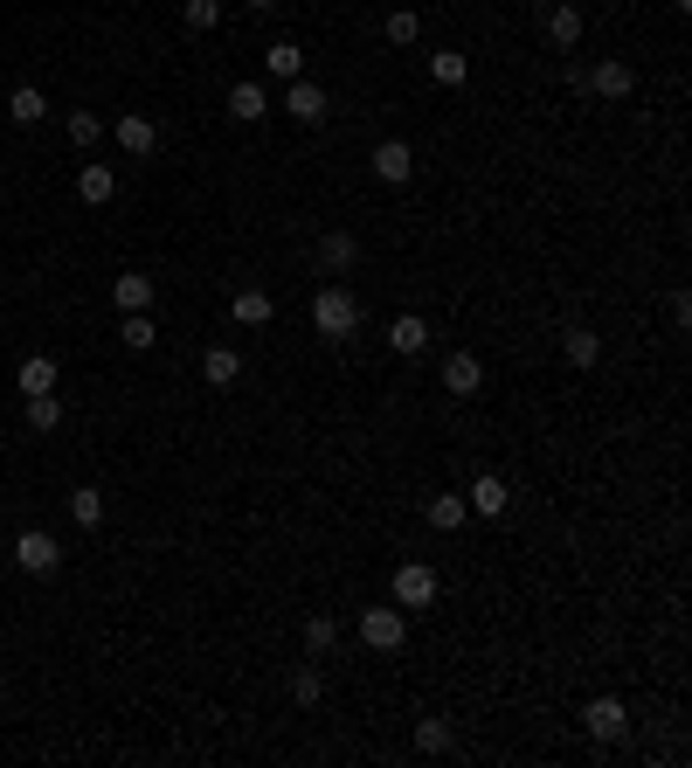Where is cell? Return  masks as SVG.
<instances>
[{
  "instance_id": "6da1fadb",
  "label": "cell",
  "mask_w": 692,
  "mask_h": 768,
  "mask_svg": "<svg viewBox=\"0 0 692 768\" xmlns=\"http://www.w3.org/2000/svg\"><path fill=\"white\" fill-rule=\"evenodd\" d=\"M312 333H319V340H354V333H360V298L346 291V284L312 291Z\"/></svg>"
},
{
  "instance_id": "7a4b0ae2",
  "label": "cell",
  "mask_w": 692,
  "mask_h": 768,
  "mask_svg": "<svg viewBox=\"0 0 692 768\" xmlns=\"http://www.w3.org/2000/svg\"><path fill=\"white\" fill-rule=\"evenodd\" d=\"M360 644L367 651H402L408 644V609H360Z\"/></svg>"
},
{
  "instance_id": "3957f363",
  "label": "cell",
  "mask_w": 692,
  "mask_h": 768,
  "mask_svg": "<svg viewBox=\"0 0 692 768\" xmlns=\"http://www.w3.org/2000/svg\"><path fill=\"white\" fill-rule=\"evenodd\" d=\"M437 568H429V561H402L395 568V609H429V603H437Z\"/></svg>"
},
{
  "instance_id": "277c9868",
  "label": "cell",
  "mask_w": 692,
  "mask_h": 768,
  "mask_svg": "<svg viewBox=\"0 0 692 768\" xmlns=\"http://www.w3.org/2000/svg\"><path fill=\"white\" fill-rule=\"evenodd\" d=\"M14 568H21V575H56V568H62V547H56V534L28 526V534L14 540Z\"/></svg>"
},
{
  "instance_id": "5b68a950",
  "label": "cell",
  "mask_w": 692,
  "mask_h": 768,
  "mask_svg": "<svg viewBox=\"0 0 692 768\" xmlns=\"http://www.w3.org/2000/svg\"><path fill=\"white\" fill-rule=\"evenodd\" d=\"M581 727H589V741H602V748H610V741H623V727H631V707H623V699H589V713H581Z\"/></svg>"
},
{
  "instance_id": "8992f818",
  "label": "cell",
  "mask_w": 692,
  "mask_h": 768,
  "mask_svg": "<svg viewBox=\"0 0 692 768\" xmlns=\"http://www.w3.org/2000/svg\"><path fill=\"white\" fill-rule=\"evenodd\" d=\"M464 506L478 513V519H499L512 506V485H506L499 471H478V478H471V492H464Z\"/></svg>"
},
{
  "instance_id": "52a82bcc",
  "label": "cell",
  "mask_w": 692,
  "mask_h": 768,
  "mask_svg": "<svg viewBox=\"0 0 692 768\" xmlns=\"http://www.w3.org/2000/svg\"><path fill=\"white\" fill-rule=\"evenodd\" d=\"M285 112L298 125H326V91H319L312 77H291V91H285Z\"/></svg>"
},
{
  "instance_id": "ba28073f",
  "label": "cell",
  "mask_w": 692,
  "mask_h": 768,
  "mask_svg": "<svg viewBox=\"0 0 692 768\" xmlns=\"http://www.w3.org/2000/svg\"><path fill=\"white\" fill-rule=\"evenodd\" d=\"M443 388L458 394V402H471V394L485 388V360H478V354H450V360H443Z\"/></svg>"
},
{
  "instance_id": "9c48e42d",
  "label": "cell",
  "mask_w": 692,
  "mask_h": 768,
  "mask_svg": "<svg viewBox=\"0 0 692 768\" xmlns=\"http://www.w3.org/2000/svg\"><path fill=\"white\" fill-rule=\"evenodd\" d=\"M408 173H416V152H408L402 139H381L374 146V181H388V187H402Z\"/></svg>"
},
{
  "instance_id": "30bf717a",
  "label": "cell",
  "mask_w": 692,
  "mask_h": 768,
  "mask_svg": "<svg viewBox=\"0 0 692 768\" xmlns=\"http://www.w3.org/2000/svg\"><path fill=\"white\" fill-rule=\"evenodd\" d=\"M118 146L132 152V160H146V152H160V125L146 118V112H125L118 118Z\"/></svg>"
},
{
  "instance_id": "8fae6325",
  "label": "cell",
  "mask_w": 692,
  "mask_h": 768,
  "mask_svg": "<svg viewBox=\"0 0 692 768\" xmlns=\"http://www.w3.org/2000/svg\"><path fill=\"white\" fill-rule=\"evenodd\" d=\"M589 91L616 104V98H631V91H637V70H631V62H596V70H589Z\"/></svg>"
},
{
  "instance_id": "7c38bea8",
  "label": "cell",
  "mask_w": 692,
  "mask_h": 768,
  "mask_svg": "<svg viewBox=\"0 0 692 768\" xmlns=\"http://www.w3.org/2000/svg\"><path fill=\"white\" fill-rule=\"evenodd\" d=\"M229 118L235 125H264L270 118V91H264V83H235V91H229Z\"/></svg>"
},
{
  "instance_id": "4fadbf2b",
  "label": "cell",
  "mask_w": 692,
  "mask_h": 768,
  "mask_svg": "<svg viewBox=\"0 0 692 768\" xmlns=\"http://www.w3.org/2000/svg\"><path fill=\"white\" fill-rule=\"evenodd\" d=\"M540 28H547V49H575V42H581V8H568V0H554Z\"/></svg>"
},
{
  "instance_id": "5bb4252c",
  "label": "cell",
  "mask_w": 692,
  "mask_h": 768,
  "mask_svg": "<svg viewBox=\"0 0 692 768\" xmlns=\"http://www.w3.org/2000/svg\"><path fill=\"white\" fill-rule=\"evenodd\" d=\"M354 256H360V243H354L346 229H326V236H319V271H326V277L354 271Z\"/></svg>"
},
{
  "instance_id": "9a60e30c",
  "label": "cell",
  "mask_w": 692,
  "mask_h": 768,
  "mask_svg": "<svg viewBox=\"0 0 692 768\" xmlns=\"http://www.w3.org/2000/svg\"><path fill=\"white\" fill-rule=\"evenodd\" d=\"M112 298H118V312H153V277H146V271H118Z\"/></svg>"
},
{
  "instance_id": "2e32d148",
  "label": "cell",
  "mask_w": 692,
  "mask_h": 768,
  "mask_svg": "<svg viewBox=\"0 0 692 768\" xmlns=\"http://www.w3.org/2000/svg\"><path fill=\"white\" fill-rule=\"evenodd\" d=\"M388 346H395V354H423V346H429V319L423 312H402L395 325H388Z\"/></svg>"
},
{
  "instance_id": "e0dca14e",
  "label": "cell",
  "mask_w": 692,
  "mask_h": 768,
  "mask_svg": "<svg viewBox=\"0 0 692 768\" xmlns=\"http://www.w3.org/2000/svg\"><path fill=\"white\" fill-rule=\"evenodd\" d=\"M201 375H208V388H235V375H243V354H235V346H208V354H201Z\"/></svg>"
},
{
  "instance_id": "ac0fdd59",
  "label": "cell",
  "mask_w": 692,
  "mask_h": 768,
  "mask_svg": "<svg viewBox=\"0 0 692 768\" xmlns=\"http://www.w3.org/2000/svg\"><path fill=\"white\" fill-rule=\"evenodd\" d=\"M14 388L21 394H56V360L49 354H28V360H21V375H14Z\"/></svg>"
},
{
  "instance_id": "d6986e66",
  "label": "cell",
  "mask_w": 692,
  "mask_h": 768,
  "mask_svg": "<svg viewBox=\"0 0 692 768\" xmlns=\"http://www.w3.org/2000/svg\"><path fill=\"white\" fill-rule=\"evenodd\" d=\"M77 194H83V202H91V208H104V202H112V194H118V173L91 160V167L77 173Z\"/></svg>"
},
{
  "instance_id": "ffe728a7",
  "label": "cell",
  "mask_w": 692,
  "mask_h": 768,
  "mask_svg": "<svg viewBox=\"0 0 692 768\" xmlns=\"http://www.w3.org/2000/svg\"><path fill=\"white\" fill-rule=\"evenodd\" d=\"M471 519V506H464V492H437L429 498V526H437V534H458V526Z\"/></svg>"
},
{
  "instance_id": "44dd1931",
  "label": "cell",
  "mask_w": 692,
  "mask_h": 768,
  "mask_svg": "<svg viewBox=\"0 0 692 768\" xmlns=\"http://www.w3.org/2000/svg\"><path fill=\"white\" fill-rule=\"evenodd\" d=\"M264 70L270 77H305V49H298V42H270V49H264Z\"/></svg>"
},
{
  "instance_id": "7402d4cb",
  "label": "cell",
  "mask_w": 692,
  "mask_h": 768,
  "mask_svg": "<svg viewBox=\"0 0 692 768\" xmlns=\"http://www.w3.org/2000/svg\"><path fill=\"white\" fill-rule=\"evenodd\" d=\"M561 354H568L575 367H596V360H602V333H589V325H568V340H561Z\"/></svg>"
},
{
  "instance_id": "603a6c76",
  "label": "cell",
  "mask_w": 692,
  "mask_h": 768,
  "mask_svg": "<svg viewBox=\"0 0 692 768\" xmlns=\"http://www.w3.org/2000/svg\"><path fill=\"white\" fill-rule=\"evenodd\" d=\"M270 319H277L270 291H235V325H270Z\"/></svg>"
},
{
  "instance_id": "cb8c5ba5",
  "label": "cell",
  "mask_w": 692,
  "mask_h": 768,
  "mask_svg": "<svg viewBox=\"0 0 692 768\" xmlns=\"http://www.w3.org/2000/svg\"><path fill=\"white\" fill-rule=\"evenodd\" d=\"M429 77H437V83H443V91H458V83L471 77V62H464V49H437V56H429Z\"/></svg>"
},
{
  "instance_id": "d4e9b609",
  "label": "cell",
  "mask_w": 692,
  "mask_h": 768,
  "mask_svg": "<svg viewBox=\"0 0 692 768\" xmlns=\"http://www.w3.org/2000/svg\"><path fill=\"white\" fill-rule=\"evenodd\" d=\"M42 112H49V98H42L35 83H21V91L8 98V118H14V125H42Z\"/></svg>"
},
{
  "instance_id": "484cf974",
  "label": "cell",
  "mask_w": 692,
  "mask_h": 768,
  "mask_svg": "<svg viewBox=\"0 0 692 768\" xmlns=\"http://www.w3.org/2000/svg\"><path fill=\"white\" fill-rule=\"evenodd\" d=\"M28 429L35 436H56L62 429V402H56V394H28Z\"/></svg>"
},
{
  "instance_id": "4316f807",
  "label": "cell",
  "mask_w": 692,
  "mask_h": 768,
  "mask_svg": "<svg viewBox=\"0 0 692 768\" xmlns=\"http://www.w3.org/2000/svg\"><path fill=\"white\" fill-rule=\"evenodd\" d=\"M70 519L91 526V534L104 526V498H97V485H77V492H70Z\"/></svg>"
},
{
  "instance_id": "83f0119b",
  "label": "cell",
  "mask_w": 692,
  "mask_h": 768,
  "mask_svg": "<svg viewBox=\"0 0 692 768\" xmlns=\"http://www.w3.org/2000/svg\"><path fill=\"white\" fill-rule=\"evenodd\" d=\"M118 340L132 346V354H146V346H153L160 333H153V312H125V325H118Z\"/></svg>"
},
{
  "instance_id": "f1b7e54d",
  "label": "cell",
  "mask_w": 692,
  "mask_h": 768,
  "mask_svg": "<svg viewBox=\"0 0 692 768\" xmlns=\"http://www.w3.org/2000/svg\"><path fill=\"white\" fill-rule=\"evenodd\" d=\"M333 644H339V623H333V617H326V609H319V617H312V623H305V651H312V657H326V651H333Z\"/></svg>"
},
{
  "instance_id": "f546056e",
  "label": "cell",
  "mask_w": 692,
  "mask_h": 768,
  "mask_svg": "<svg viewBox=\"0 0 692 768\" xmlns=\"http://www.w3.org/2000/svg\"><path fill=\"white\" fill-rule=\"evenodd\" d=\"M381 35H388V42H395V49H408V42H416V35H423V21H416V14H408V8H395V14H388V21H381Z\"/></svg>"
},
{
  "instance_id": "4dcf8cb0",
  "label": "cell",
  "mask_w": 692,
  "mask_h": 768,
  "mask_svg": "<svg viewBox=\"0 0 692 768\" xmlns=\"http://www.w3.org/2000/svg\"><path fill=\"white\" fill-rule=\"evenodd\" d=\"M416 748L423 755H450V727L443 720H416Z\"/></svg>"
},
{
  "instance_id": "1f68e13d",
  "label": "cell",
  "mask_w": 692,
  "mask_h": 768,
  "mask_svg": "<svg viewBox=\"0 0 692 768\" xmlns=\"http://www.w3.org/2000/svg\"><path fill=\"white\" fill-rule=\"evenodd\" d=\"M291 699H298V707H319V699H326V678H319V672L305 665V672L291 678Z\"/></svg>"
},
{
  "instance_id": "d6a6232c",
  "label": "cell",
  "mask_w": 692,
  "mask_h": 768,
  "mask_svg": "<svg viewBox=\"0 0 692 768\" xmlns=\"http://www.w3.org/2000/svg\"><path fill=\"white\" fill-rule=\"evenodd\" d=\"M187 28H215V21H222V0H187Z\"/></svg>"
},
{
  "instance_id": "836d02e7",
  "label": "cell",
  "mask_w": 692,
  "mask_h": 768,
  "mask_svg": "<svg viewBox=\"0 0 692 768\" xmlns=\"http://www.w3.org/2000/svg\"><path fill=\"white\" fill-rule=\"evenodd\" d=\"M97 112H70V146H97Z\"/></svg>"
},
{
  "instance_id": "e575fe53",
  "label": "cell",
  "mask_w": 692,
  "mask_h": 768,
  "mask_svg": "<svg viewBox=\"0 0 692 768\" xmlns=\"http://www.w3.org/2000/svg\"><path fill=\"white\" fill-rule=\"evenodd\" d=\"M250 8H256V14H277V8H285V0H250Z\"/></svg>"
},
{
  "instance_id": "d590c367",
  "label": "cell",
  "mask_w": 692,
  "mask_h": 768,
  "mask_svg": "<svg viewBox=\"0 0 692 768\" xmlns=\"http://www.w3.org/2000/svg\"><path fill=\"white\" fill-rule=\"evenodd\" d=\"M672 8H692V0H672Z\"/></svg>"
}]
</instances>
